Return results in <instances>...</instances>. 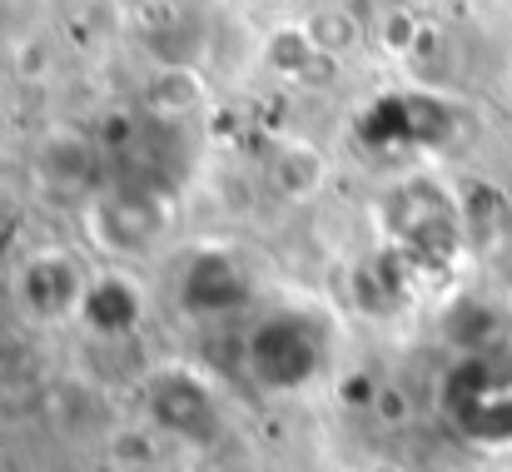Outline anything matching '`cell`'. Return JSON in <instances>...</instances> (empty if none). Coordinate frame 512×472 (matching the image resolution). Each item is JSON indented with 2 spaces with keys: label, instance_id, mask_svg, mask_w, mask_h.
Instances as JSON below:
<instances>
[{
  "label": "cell",
  "instance_id": "6da1fadb",
  "mask_svg": "<svg viewBox=\"0 0 512 472\" xmlns=\"http://www.w3.org/2000/svg\"><path fill=\"white\" fill-rule=\"evenodd\" d=\"M244 368L269 393H294L324 368V333L304 314L264 318L244 343Z\"/></svg>",
  "mask_w": 512,
  "mask_h": 472
},
{
  "label": "cell",
  "instance_id": "7a4b0ae2",
  "mask_svg": "<svg viewBox=\"0 0 512 472\" xmlns=\"http://www.w3.org/2000/svg\"><path fill=\"white\" fill-rule=\"evenodd\" d=\"M150 423L179 443H214L219 438V403L209 383L189 368H160L145 388Z\"/></svg>",
  "mask_w": 512,
  "mask_h": 472
},
{
  "label": "cell",
  "instance_id": "3957f363",
  "mask_svg": "<svg viewBox=\"0 0 512 472\" xmlns=\"http://www.w3.org/2000/svg\"><path fill=\"white\" fill-rule=\"evenodd\" d=\"M90 229L105 249L115 254H140L160 239L165 229V194L155 189H135V184H120V189H105L90 209Z\"/></svg>",
  "mask_w": 512,
  "mask_h": 472
},
{
  "label": "cell",
  "instance_id": "277c9868",
  "mask_svg": "<svg viewBox=\"0 0 512 472\" xmlns=\"http://www.w3.org/2000/svg\"><path fill=\"white\" fill-rule=\"evenodd\" d=\"M383 214H388V229L403 234L408 249H418V254H428V249H438L443 239H453V204H448L433 184H423V179L398 184V189L388 194Z\"/></svg>",
  "mask_w": 512,
  "mask_h": 472
},
{
  "label": "cell",
  "instance_id": "5b68a950",
  "mask_svg": "<svg viewBox=\"0 0 512 472\" xmlns=\"http://www.w3.org/2000/svg\"><path fill=\"white\" fill-rule=\"evenodd\" d=\"M239 304H249V279L229 254L209 249L184 269V309L189 314H229Z\"/></svg>",
  "mask_w": 512,
  "mask_h": 472
},
{
  "label": "cell",
  "instance_id": "8992f818",
  "mask_svg": "<svg viewBox=\"0 0 512 472\" xmlns=\"http://www.w3.org/2000/svg\"><path fill=\"white\" fill-rule=\"evenodd\" d=\"M25 304L35 309L40 318H60L70 314V309H80L85 304V294H90V284H85V274H80V264L75 259H65V254H40V259H30V269H25Z\"/></svg>",
  "mask_w": 512,
  "mask_h": 472
},
{
  "label": "cell",
  "instance_id": "52a82bcc",
  "mask_svg": "<svg viewBox=\"0 0 512 472\" xmlns=\"http://www.w3.org/2000/svg\"><path fill=\"white\" fill-rule=\"evenodd\" d=\"M80 318H85L95 333L120 338V333H130L135 318H140V294H135L125 279H95L90 294H85V304H80Z\"/></svg>",
  "mask_w": 512,
  "mask_h": 472
},
{
  "label": "cell",
  "instance_id": "ba28073f",
  "mask_svg": "<svg viewBox=\"0 0 512 472\" xmlns=\"http://www.w3.org/2000/svg\"><path fill=\"white\" fill-rule=\"evenodd\" d=\"M269 174H274L279 194L309 199V194L324 184V155H319L314 145H284V150L274 155V164H269Z\"/></svg>",
  "mask_w": 512,
  "mask_h": 472
},
{
  "label": "cell",
  "instance_id": "9c48e42d",
  "mask_svg": "<svg viewBox=\"0 0 512 472\" xmlns=\"http://www.w3.org/2000/svg\"><path fill=\"white\" fill-rule=\"evenodd\" d=\"M199 100H204V80H199L189 65H184V70L165 65V70L155 75V85H150V110H155V120H179V115L199 110Z\"/></svg>",
  "mask_w": 512,
  "mask_h": 472
},
{
  "label": "cell",
  "instance_id": "30bf717a",
  "mask_svg": "<svg viewBox=\"0 0 512 472\" xmlns=\"http://www.w3.org/2000/svg\"><path fill=\"white\" fill-rule=\"evenodd\" d=\"M40 174L55 184V189H85V179H90V150L80 145V140H70V135H60V140H45V150H40Z\"/></svg>",
  "mask_w": 512,
  "mask_h": 472
}]
</instances>
